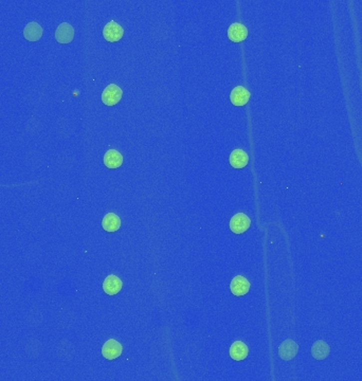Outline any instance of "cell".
Wrapping results in <instances>:
<instances>
[{
    "label": "cell",
    "instance_id": "cell-1",
    "mask_svg": "<svg viewBox=\"0 0 362 381\" xmlns=\"http://www.w3.org/2000/svg\"><path fill=\"white\" fill-rule=\"evenodd\" d=\"M122 89L116 84H110L105 88L102 93V101L105 105L113 106L120 102L122 97Z\"/></svg>",
    "mask_w": 362,
    "mask_h": 381
},
{
    "label": "cell",
    "instance_id": "cell-2",
    "mask_svg": "<svg viewBox=\"0 0 362 381\" xmlns=\"http://www.w3.org/2000/svg\"><path fill=\"white\" fill-rule=\"evenodd\" d=\"M251 224L250 218L244 213L235 214L230 220V229L233 233L241 234L249 229Z\"/></svg>",
    "mask_w": 362,
    "mask_h": 381
},
{
    "label": "cell",
    "instance_id": "cell-3",
    "mask_svg": "<svg viewBox=\"0 0 362 381\" xmlns=\"http://www.w3.org/2000/svg\"><path fill=\"white\" fill-rule=\"evenodd\" d=\"M123 34H124V30H123V28L120 24H118L113 20L109 21L103 29V35L105 39L110 42L120 40L123 36Z\"/></svg>",
    "mask_w": 362,
    "mask_h": 381
},
{
    "label": "cell",
    "instance_id": "cell-4",
    "mask_svg": "<svg viewBox=\"0 0 362 381\" xmlns=\"http://www.w3.org/2000/svg\"><path fill=\"white\" fill-rule=\"evenodd\" d=\"M123 352V348L121 343H119L117 340L110 339L106 342L102 348V355L108 360L117 359L121 356Z\"/></svg>",
    "mask_w": 362,
    "mask_h": 381
},
{
    "label": "cell",
    "instance_id": "cell-5",
    "mask_svg": "<svg viewBox=\"0 0 362 381\" xmlns=\"http://www.w3.org/2000/svg\"><path fill=\"white\" fill-rule=\"evenodd\" d=\"M74 37V29L68 22L60 23L55 31V38L60 43L71 42Z\"/></svg>",
    "mask_w": 362,
    "mask_h": 381
},
{
    "label": "cell",
    "instance_id": "cell-6",
    "mask_svg": "<svg viewBox=\"0 0 362 381\" xmlns=\"http://www.w3.org/2000/svg\"><path fill=\"white\" fill-rule=\"evenodd\" d=\"M230 289H231V292L234 296L242 297V296H245L249 292L250 283L246 278H244L242 276H237L231 281Z\"/></svg>",
    "mask_w": 362,
    "mask_h": 381
},
{
    "label": "cell",
    "instance_id": "cell-7",
    "mask_svg": "<svg viewBox=\"0 0 362 381\" xmlns=\"http://www.w3.org/2000/svg\"><path fill=\"white\" fill-rule=\"evenodd\" d=\"M298 350V344L293 340L287 339L280 345L279 356L283 360H291L297 356Z\"/></svg>",
    "mask_w": 362,
    "mask_h": 381
},
{
    "label": "cell",
    "instance_id": "cell-8",
    "mask_svg": "<svg viewBox=\"0 0 362 381\" xmlns=\"http://www.w3.org/2000/svg\"><path fill=\"white\" fill-rule=\"evenodd\" d=\"M248 35V30L242 23H232L228 29V37L234 42H241L246 39Z\"/></svg>",
    "mask_w": 362,
    "mask_h": 381
},
{
    "label": "cell",
    "instance_id": "cell-9",
    "mask_svg": "<svg viewBox=\"0 0 362 381\" xmlns=\"http://www.w3.org/2000/svg\"><path fill=\"white\" fill-rule=\"evenodd\" d=\"M250 99V92L243 86H237L231 91L230 100L235 106H244Z\"/></svg>",
    "mask_w": 362,
    "mask_h": 381
},
{
    "label": "cell",
    "instance_id": "cell-10",
    "mask_svg": "<svg viewBox=\"0 0 362 381\" xmlns=\"http://www.w3.org/2000/svg\"><path fill=\"white\" fill-rule=\"evenodd\" d=\"M122 289V281L113 274H110L103 283V290L109 296L117 295Z\"/></svg>",
    "mask_w": 362,
    "mask_h": 381
},
{
    "label": "cell",
    "instance_id": "cell-11",
    "mask_svg": "<svg viewBox=\"0 0 362 381\" xmlns=\"http://www.w3.org/2000/svg\"><path fill=\"white\" fill-rule=\"evenodd\" d=\"M23 36L30 41H36L42 36V28L39 23L31 21L25 25L23 30Z\"/></svg>",
    "mask_w": 362,
    "mask_h": 381
},
{
    "label": "cell",
    "instance_id": "cell-12",
    "mask_svg": "<svg viewBox=\"0 0 362 381\" xmlns=\"http://www.w3.org/2000/svg\"><path fill=\"white\" fill-rule=\"evenodd\" d=\"M248 353H249L248 348H247V345L242 341H235L231 345L230 351H229L230 357L236 361L244 360L247 356H248Z\"/></svg>",
    "mask_w": 362,
    "mask_h": 381
},
{
    "label": "cell",
    "instance_id": "cell-13",
    "mask_svg": "<svg viewBox=\"0 0 362 381\" xmlns=\"http://www.w3.org/2000/svg\"><path fill=\"white\" fill-rule=\"evenodd\" d=\"M123 163L122 155L116 149H109L104 155V164L108 168H118Z\"/></svg>",
    "mask_w": 362,
    "mask_h": 381
},
{
    "label": "cell",
    "instance_id": "cell-14",
    "mask_svg": "<svg viewBox=\"0 0 362 381\" xmlns=\"http://www.w3.org/2000/svg\"><path fill=\"white\" fill-rule=\"evenodd\" d=\"M102 227L107 232H116L121 227V220L114 213H108L102 220Z\"/></svg>",
    "mask_w": 362,
    "mask_h": 381
},
{
    "label": "cell",
    "instance_id": "cell-15",
    "mask_svg": "<svg viewBox=\"0 0 362 381\" xmlns=\"http://www.w3.org/2000/svg\"><path fill=\"white\" fill-rule=\"evenodd\" d=\"M249 157L243 149H235L230 155V164L234 168H243L248 164Z\"/></svg>",
    "mask_w": 362,
    "mask_h": 381
},
{
    "label": "cell",
    "instance_id": "cell-16",
    "mask_svg": "<svg viewBox=\"0 0 362 381\" xmlns=\"http://www.w3.org/2000/svg\"><path fill=\"white\" fill-rule=\"evenodd\" d=\"M330 351L331 350H330L329 344L326 343L325 341H322V340L315 342V344L313 345V348H312L313 357L317 360L325 359L330 355Z\"/></svg>",
    "mask_w": 362,
    "mask_h": 381
}]
</instances>
